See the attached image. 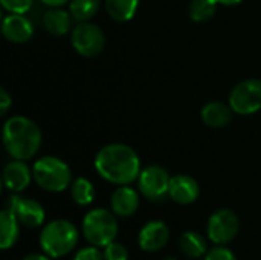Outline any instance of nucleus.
<instances>
[{
    "label": "nucleus",
    "mask_w": 261,
    "mask_h": 260,
    "mask_svg": "<svg viewBox=\"0 0 261 260\" xmlns=\"http://www.w3.org/2000/svg\"><path fill=\"white\" fill-rule=\"evenodd\" d=\"M95 169L102 179L115 185H130L141 175V161L135 149L113 143L104 146L95 156Z\"/></svg>",
    "instance_id": "nucleus-1"
},
{
    "label": "nucleus",
    "mask_w": 261,
    "mask_h": 260,
    "mask_svg": "<svg viewBox=\"0 0 261 260\" xmlns=\"http://www.w3.org/2000/svg\"><path fill=\"white\" fill-rule=\"evenodd\" d=\"M41 130L29 118L15 115L3 126V144L12 159L28 161L37 155L41 147Z\"/></svg>",
    "instance_id": "nucleus-2"
},
{
    "label": "nucleus",
    "mask_w": 261,
    "mask_h": 260,
    "mask_svg": "<svg viewBox=\"0 0 261 260\" xmlns=\"http://www.w3.org/2000/svg\"><path fill=\"white\" fill-rule=\"evenodd\" d=\"M78 239V228L70 221L54 219L43 227L40 233V247L47 256L58 259L73 251Z\"/></svg>",
    "instance_id": "nucleus-3"
},
{
    "label": "nucleus",
    "mask_w": 261,
    "mask_h": 260,
    "mask_svg": "<svg viewBox=\"0 0 261 260\" xmlns=\"http://www.w3.org/2000/svg\"><path fill=\"white\" fill-rule=\"evenodd\" d=\"M32 176L37 185L50 193L64 192L72 185L70 167L57 156H43L35 161Z\"/></svg>",
    "instance_id": "nucleus-4"
},
{
    "label": "nucleus",
    "mask_w": 261,
    "mask_h": 260,
    "mask_svg": "<svg viewBox=\"0 0 261 260\" xmlns=\"http://www.w3.org/2000/svg\"><path fill=\"white\" fill-rule=\"evenodd\" d=\"M83 234L90 245L107 247L118 236L116 215L107 208H93L83 219Z\"/></svg>",
    "instance_id": "nucleus-5"
},
{
    "label": "nucleus",
    "mask_w": 261,
    "mask_h": 260,
    "mask_svg": "<svg viewBox=\"0 0 261 260\" xmlns=\"http://www.w3.org/2000/svg\"><path fill=\"white\" fill-rule=\"evenodd\" d=\"M231 109L237 115H254L261 110V80L249 78L239 83L229 93Z\"/></svg>",
    "instance_id": "nucleus-6"
},
{
    "label": "nucleus",
    "mask_w": 261,
    "mask_h": 260,
    "mask_svg": "<svg viewBox=\"0 0 261 260\" xmlns=\"http://www.w3.org/2000/svg\"><path fill=\"white\" fill-rule=\"evenodd\" d=\"M72 46L86 58L96 57L104 51L106 46L104 31L95 23L81 21L72 29Z\"/></svg>",
    "instance_id": "nucleus-7"
},
{
    "label": "nucleus",
    "mask_w": 261,
    "mask_h": 260,
    "mask_svg": "<svg viewBox=\"0 0 261 260\" xmlns=\"http://www.w3.org/2000/svg\"><path fill=\"white\" fill-rule=\"evenodd\" d=\"M170 181H171V176L164 167L150 166L141 170V175L138 178V187H139V192L148 201L162 202L168 198Z\"/></svg>",
    "instance_id": "nucleus-8"
},
{
    "label": "nucleus",
    "mask_w": 261,
    "mask_h": 260,
    "mask_svg": "<svg viewBox=\"0 0 261 260\" xmlns=\"http://www.w3.org/2000/svg\"><path fill=\"white\" fill-rule=\"evenodd\" d=\"M240 230V221L237 215L229 208H220L214 211L208 219V238L216 245H228L236 239Z\"/></svg>",
    "instance_id": "nucleus-9"
},
{
    "label": "nucleus",
    "mask_w": 261,
    "mask_h": 260,
    "mask_svg": "<svg viewBox=\"0 0 261 260\" xmlns=\"http://www.w3.org/2000/svg\"><path fill=\"white\" fill-rule=\"evenodd\" d=\"M6 208L11 210L18 219V222L28 228H37L44 224L46 211L43 205L35 199L24 198L20 195H12L6 202Z\"/></svg>",
    "instance_id": "nucleus-10"
},
{
    "label": "nucleus",
    "mask_w": 261,
    "mask_h": 260,
    "mask_svg": "<svg viewBox=\"0 0 261 260\" xmlns=\"http://www.w3.org/2000/svg\"><path fill=\"white\" fill-rule=\"evenodd\" d=\"M170 239V228L162 221H150L147 222L138 236V242L142 251L156 253L162 250Z\"/></svg>",
    "instance_id": "nucleus-11"
},
{
    "label": "nucleus",
    "mask_w": 261,
    "mask_h": 260,
    "mask_svg": "<svg viewBox=\"0 0 261 260\" xmlns=\"http://www.w3.org/2000/svg\"><path fill=\"white\" fill-rule=\"evenodd\" d=\"M2 34L11 43H26L34 35V26L24 14H9L3 18Z\"/></svg>",
    "instance_id": "nucleus-12"
},
{
    "label": "nucleus",
    "mask_w": 261,
    "mask_h": 260,
    "mask_svg": "<svg viewBox=\"0 0 261 260\" xmlns=\"http://www.w3.org/2000/svg\"><path fill=\"white\" fill-rule=\"evenodd\" d=\"M200 195V187L197 181L190 175H176L170 181L168 198L179 205H190L197 201Z\"/></svg>",
    "instance_id": "nucleus-13"
},
{
    "label": "nucleus",
    "mask_w": 261,
    "mask_h": 260,
    "mask_svg": "<svg viewBox=\"0 0 261 260\" xmlns=\"http://www.w3.org/2000/svg\"><path fill=\"white\" fill-rule=\"evenodd\" d=\"M32 179V170L28 167L24 161L20 159L8 162L3 170V185L12 193H20L24 188H28Z\"/></svg>",
    "instance_id": "nucleus-14"
},
{
    "label": "nucleus",
    "mask_w": 261,
    "mask_h": 260,
    "mask_svg": "<svg viewBox=\"0 0 261 260\" xmlns=\"http://www.w3.org/2000/svg\"><path fill=\"white\" fill-rule=\"evenodd\" d=\"M112 211L119 218H130L139 208V195L128 185H119L110 199Z\"/></svg>",
    "instance_id": "nucleus-15"
},
{
    "label": "nucleus",
    "mask_w": 261,
    "mask_h": 260,
    "mask_svg": "<svg viewBox=\"0 0 261 260\" xmlns=\"http://www.w3.org/2000/svg\"><path fill=\"white\" fill-rule=\"evenodd\" d=\"M232 113H234V110L231 109L229 104H225V103H220V101H211V103L203 106V109L200 112V116H202V121L208 127L222 129V127H226L231 123Z\"/></svg>",
    "instance_id": "nucleus-16"
},
{
    "label": "nucleus",
    "mask_w": 261,
    "mask_h": 260,
    "mask_svg": "<svg viewBox=\"0 0 261 260\" xmlns=\"http://www.w3.org/2000/svg\"><path fill=\"white\" fill-rule=\"evenodd\" d=\"M43 26L52 35H66L72 29V15L61 8H50L43 15Z\"/></svg>",
    "instance_id": "nucleus-17"
},
{
    "label": "nucleus",
    "mask_w": 261,
    "mask_h": 260,
    "mask_svg": "<svg viewBox=\"0 0 261 260\" xmlns=\"http://www.w3.org/2000/svg\"><path fill=\"white\" fill-rule=\"evenodd\" d=\"M20 222L15 215L5 208L0 213V248L8 250L14 247L20 236Z\"/></svg>",
    "instance_id": "nucleus-18"
},
{
    "label": "nucleus",
    "mask_w": 261,
    "mask_h": 260,
    "mask_svg": "<svg viewBox=\"0 0 261 260\" xmlns=\"http://www.w3.org/2000/svg\"><path fill=\"white\" fill-rule=\"evenodd\" d=\"M179 247H180L182 253L191 259L205 257V254L208 253V245H206L205 238L196 231H185L180 236Z\"/></svg>",
    "instance_id": "nucleus-19"
},
{
    "label": "nucleus",
    "mask_w": 261,
    "mask_h": 260,
    "mask_svg": "<svg viewBox=\"0 0 261 260\" xmlns=\"http://www.w3.org/2000/svg\"><path fill=\"white\" fill-rule=\"evenodd\" d=\"M139 0H106L107 14L119 23L132 20L138 11Z\"/></svg>",
    "instance_id": "nucleus-20"
},
{
    "label": "nucleus",
    "mask_w": 261,
    "mask_h": 260,
    "mask_svg": "<svg viewBox=\"0 0 261 260\" xmlns=\"http://www.w3.org/2000/svg\"><path fill=\"white\" fill-rule=\"evenodd\" d=\"M101 5V0H70L69 2V12L73 20L78 23L89 21L95 17Z\"/></svg>",
    "instance_id": "nucleus-21"
},
{
    "label": "nucleus",
    "mask_w": 261,
    "mask_h": 260,
    "mask_svg": "<svg viewBox=\"0 0 261 260\" xmlns=\"http://www.w3.org/2000/svg\"><path fill=\"white\" fill-rule=\"evenodd\" d=\"M70 196L78 205H89L95 199V187L87 178H76L70 185Z\"/></svg>",
    "instance_id": "nucleus-22"
},
{
    "label": "nucleus",
    "mask_w": 261,
    "mask_h": 260,
    "mask_svg": "<svg viewBox=\"0 0 261 260\" xmlns=\"http://www.w3.org/2000/svg\"><path fill=\"white\" fill-rule=\"evenodd\" d=\"M217 0H191L188 14L193 21H206L214 17L217 11Z\"/></svg>",
    "instance_id": "nucleus-23"
},
{
    "label": "nucleus",
    "mask_w": 261,
    "mask_h": 260,
    "mask_svg": "<svg viewBox=\"0 0 261 260\" xmlns=\"http://www.w3.org/2000/svg\"><path fill=\"white\" fill-rule=\"evenodd\" d=\"M104 260H128V250L119 244L112 242L107 247H104Z\"/></svg>",
    "instance_id": "nucleus-24"
},
{
    "label": "nucleus",
    "mask_w": 261,
    "mask_h": 260,
    "mask_svg": "<svg viewBox=\"0 0 261 260\" xmlns=\"http://www.w3.org/2000/svg\"><path fill=\"white\" fill-rule=\"evenodd\" d=\"M0 3L9 14H26L32 8L34 0H0Z\"/></svg>",
    "instance_id": "nucleus-25"
},
{
    "label": "nucleus",
    "mask_w": 261,
    "mask_h": 260,
    "mask_svg": "<svg viewBox=\"0 0 261 260\" xmlns=\"http://www.w3.org/2000/svg\"><path fill=\"white\" fill-rule=\"evenodd\" d=\"M203 260H237L236 254L225 245H217L205 254Z\"/></svg>",
    "instance_id": "nucleus-26"
},
{
    "label": "nucleus",
    "mask_w": 261,
    "mask_h": 260,
    "mask_svg": "<svg viewBox=\"0 0 261 260\" xmlns=\"http://www.w3.org/2000/svg\"><path fill=\"white\" fill-rule=\"evenodd\" d=\"M73 260H104V253L99 251V247L90 245L83 250H80Z\"/></svg>",
    "instance_id": "nucleus-27"
},
{
    "label": "nucleus",
    "mask_w": 261,
    "mask_h": 260,
    "mask_svg": "<svg viewBox=\"0 0 261 260\" xmlns=\"http://www.w3.org/2000/svg\"><path fill=\"white\" fill-rule=\"evenodd\" d=\"M11 106H12V98H11V95L6 92V89H2V90H0V113L5 115V113L9 110Z\"/></svg>",
    "instance_id": "nucleus-28"
},
{
    "label": "nucleus",
    "mask_w": 261,
    "mask_h": 260,
    "mask_svg": "<svg viewBox=\"0 0 261 260\" xmlns=\"http://www.w3.org/2000/svg\"><path fill=\"white\" fill-rule=\"evenodd\" d=\"M41 3H44L49 8H61L63 5L69 3L70 0H40Z\"/></svg>",
    "instance_id": "nucleus-29"
},
{
    "label": "nucleus",
    "mask_w": 261,
    "mask_h": 260,
    "mask_svg": "<svg viewBox=\"0 0 261 260\" xmlns=\"http://www.w3.org/2000/svg\"><path fill=\"white\" fill-rule=\"evenodd\" d=\"M21 260H50V256H47L46 253H44V254H40V253H31V254L24 256Z\"/></svg>",
    "instance_id": "nucleus-30"
},
{
    "label": "nucleus",
    "mask_w": 261,
    "mask_h": 260,
    "mask_svg": "<svg viewBox=\"0 0 261 260\" xmlns=\"http://www.w3.org/2000/svg\"><path fill=\"white\" fill-rule=\"evenodd\" d=\"M243 0H217L219 5H223V6H234V5H239L242 3Z\"/></svg>",
    "instance_id": "nucleus-31"
},
{
    "label": "nucleus",
    "mask_w": 261,
    "mask_h": 260,
    "mask_svg": "<svg viewBox=\"0 0 261 260\" xmlns=\"http://www.w3.org/2000/svg\"><path fill=\"white\" fill-rule=\"evenodd\" d=\"M164 260H177V259H174V257H171V256H170V257H165Z\"/></svg>",
    "instance_id": "nucleus-32"
}]
</instances>
